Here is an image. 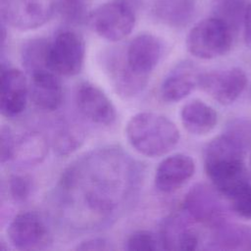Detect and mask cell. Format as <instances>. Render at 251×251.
Returning <instances> with one entry per match:
<instances>
[{
	"mask_svg": "<svg viewBox=\"0 0 251 251\" xmlns=\"http://www.w3.org/2000/svg\"><path fill=\"white\" fill-rule=\"evenodd\" d=\"M162 53L163 45L158 37L150 33H141L129 42L124 60L134 75L148 79L149 74L158 65Z\"/></svg>",
	"mask_w": 251,
	"mask_h": 251,
	"instance_id": "cell-11",
	"label": "cell"
},
{
	"mask_svg": "<svg viewBox=\"0 0 251 251\" xmlns=\"http://www.w3.org/2000/svg\"><path fill=\"white\" fill-rule=\"evenodd\" d=\"M56 12V0H0L2 23L19 30L45 25Z\"/></svg>",
	"mask_w": 251,
	"mask_h": 251,
	"instance_id": "cell-7",
	"label": "cell"
},
{
	"mask_svg": "<svg viewBox=\"0 0 251 251\" xmlns=\"http://www.w3.org/2000/svg\"><path fill=\"white\" fill-rule=\"evenodd\" d=\"M180 120L186 131L194 135H205L215 128L218 114L214 108L196 99L183 105Z\"/></svg>",
	"mask_w": 251,
	"mask_h": 251,
	"instance_id": "cell-19",
	"label": "cell"
},
{
	"mask_svg": "<svg viewBox=\"0 0 251 251\" xmlns=\"http://www.w3.org/2000/svg\"><path fill=\"white\" fill-rule=\"evenodd\" d=\"M152 12L162 24L171 27H184L194 17V0H154Z\"/></svg>",
	"mask_w": 251,
	"mask_h": 251,
	"instance_id": "cell-20",
	"label": "cell"
},
{
	"mask_svg": "<svg viewBox=\"0 0 251 251\" xmlns=\"http://www.w3.org/2000/svg\"><path fill=\"white\" fill-rule=\"evenodd\" d=\"M245 142L243 130L236 127L212 139L204 150L206 174L214 188L228 199L251 183Z\"/></svg>",
	"mask_w": 251,
	"mask_h": 251,
	"instance_id": "cell-2",
	"label": "cell"
},
{
	"mask_svg": "<svg viewBox=\"0 0 251 251\" xmlns=\"http://www.w3.org/2000/svg\"><path fill=\"white\" fill-rule=\"evenodd\" d=\"M109 243L104 238H89L77 245V250H107L109 249Z\"/></svg>",
	"mask_w": 251,
	"mask_h": 251,
	"instance_id": "cell-30",
	"label": "cell"
},
{
	"mask_svg": "<svg viewBox=\"0 0 251 251\" xmlns=\"http://www.w3.org/2000/svg\"><path fill=\"white\" fill-rule=\"evenodd\" d=\"M232 211L241 218L251 219V183L232 196L230 199Z\"/></svg>",
	"mask_w": 251,
	"mask_h": 251,
	"instance_id": "cell-28",
	"label": "cell"
},
{
	"mask_svg": "<svg viewBox=\"0 0 251 251\" xmlns=\"http://www.w3.org/2000/svg\"><path fill=\"white\" fill-rule=\"evenodd\" d=\"M91 0H56V12L60 18L72 25L89 22Z\"/></svg>",
	"mask_w": 251,
	"mask_h": 251,
	"instance_id": "cell-24",
	"label": "cell"
},
{
	"mask_svg": "<svg viewBox=\"0 0 251 251\" xmlns=\"http://www.w3.org/2000/svg\"><path fill=\"white\" fill-rule=\"evenodd\" d=\"M250 165H251V160H250Z\"/></svg>",
	"mask_w": 251,
	"mask_h": 251,
	"instance_id": "cell-32",
	"label": "cell"
},
{
	"mask_svg": "<svg viewBox=\"0 0 251 251\" xmlns=\"http://www.w3.org/2000/svg\"><path fill=\"white\" fill-rule=\"evenodd\" d=\"M7 234L19 250H39L51 242L50 230L43 218L33 211L19 213L10 223Z\"/></svg>",
	"mask_w": 251,
	"mask_h": 251,
	"instance_id": "cell-8",
	"label": "cell"
},
{
	"mask_svg": "<svg viewBox=\"0 0 251 251\" xmlns=\"http://www.w3.org/2000/svg\"><path fill=\"white\" fill-rule=\"evenodd\" d=\"M29 88L25 75L18 69L2 66L0 110L3 116L15 118L21 115L27 103Z\"/></svg>",
	"mask_w": 251,
	"mask_h": 251,
	"instance_id": "cell-13",
	"label": "cell"
},
{
	"mask_svg": "<svg viewBox=\"0 0 251 251\" xmlns=\"http://www.w3.org/2000/svg\"><path fill=\"white\" fill-rule=\"evenodd\" d=\"M243 34L246 45L251 49V3H249L247 13L245 16L243 25Z\"/></svg>",
	"mask_w": 251,
	"mask_h": 251,
	"instance_id": "cell-31",
	"label": "cell"
},
{
	"mask_svg": "<svg viewBox=\"0 0 251 251\" xmlns=\"http://www.w3.org/2000/svg\"><path fill=\"white\" fill-rule=\"evenodd\" d=\"M191 218L172 214L162 222L160 241L163 249L171 251H189L196 249L198 235L191 224Z\"/></svg>",
	"mask_w": 251,
	"mask_h": 251,
	"instance_id": "cell-15",
	"label": "cell"
},
{
	"mask_svg": "<svg viewBox=\"0 0 251 251\" xmlns=\"http://www.w3.org/2000/svg\"><path fill=\"white\" fill-rule=\"evenodd\" d=\"M75 103L79 112L94 124L108 126L116 121L114 104L102 89L91 82L84 81L78 85Z\"/></svg>",
	"mask_w": 251,
	"mask_h": 251,
	"instance_id": "cell-12",
	"label": "cell"
},
{
	"mask_svg": "<svg viewBox=\"0 0 251 251\" xmlns=\"http://www.w3.org/2000/svg\"><path fill=\"white\" fill-rule=\"evenodd\" d=\"M138 164L119 147L92 150L70 164L57 185L62 221L75 229H97L114 221L135 197Z\"/></svg>",
	"mask_w": 251,
	"mask_h": 251,
	"instance_id": "cell-1",
	"label": "cell"
},
{
	"mask_svg": "<svg viewBox=\"0 0 251 251\" xmlns=\"http://www.w3.org/2000/svg\"><path fill=\"white\" fill-rule=\"evenodd\" d=\"M84 57L85 44L81 35L75 30L64 29L50 41L47 67L60 75H75L83 67Z\"/></svg>",
	"mask_w": 251,
	"mask_h": 251,
	"instance_id": "cell-6",
	"label": "cell"
},
{
	"mask_svg": "<svg viewBox=\"0 0 251 251\" xmlns=\"http://www.w3.org/2000/svg\"><path fill=\"white\" fill-rule=\"evenodd\" d=\"M200 74L190 63H181L163 80L161 96L167 102H178L190 94L198 85Z\"/></svg>",
	"mask_w": 251,
	"mask_h": 251,
	"instance_id": "cell-17",
	"label": "cell"
},
{
	"mask_svg": "<svg viewBox=\"0 0 251 251\" xmlns=\"http://www.w3.org/2000/svg\"><path fill=\"white\" fill-rule=\"evenodd\" d=\"M32 190L31 178L26 175H13L9 180V192L16 202L25 201Z\"/></svg>",
	"mask_w": 251,
	"mask_h": 251,
	"instance_id": "cell-27",
	"label": "cell"
},
{
	"mask_svg": "<svg viewBox=\"0 0 251 251\" xmlns=\"http://www.w3.org/2000/svg\"><path fill=\"white\" fill-rule=\"evenodd\" d=\"M84 140L83 130L76 125L61 123L52 137V146L61 156L69 155L81 146Z\"/></svg>",
	"mask_w": 251,
	"mask_h": 251,
	"instance_id": "cell-22",
	"label": "cell"
},
{
	"mask_svg": "<svg viewBox=\"0 0 251 251\" xmlns=\"http://www.w3.org/2000/svg\"><path fill=\"white\" fill-rule=\"evenodd\" d=\"M126 135L131 147L147 157L165 155L179 140L176 124L154 112H142L132 116L126 124Z\"/></svg>",
	"mask_w": 251,
	"mask_h": 251,
	"instance_id": "cell-3",
	"label": "cell"
},
{
	"mask_svg": "<svg viewBox=\"0 0 251 251\" xmlns=\"http://www.w3.org/2000/svg\"><path fill=\"white\" fill-rule=\"evenodd\" d=\"M216 229L214 235V244L217 245V248H236L246 239H250V234L247 228L236 226H227L224 223L214 227Z\"/></svg>",
	"mask_w": 251,
	"mask_h": 251,
	"instance_id": "cell-25",
	"label": "cell"
},
{
	"mask_svg": "<svg viewBox=\"0 0 251 251\" xmlns=\"http://www.w3.org/2000/svg\"><path fill=\"white\" fill-rule=\"evenodd\" d=\"M15 144V135L12 130L7 126L1 127L0 132V158L1 163L10 162L13 156Z\"/></svg>",
	"mask_w": 251,
	"mask_h": 251,
	"instance_id": "cell-29",
	"label": "cell"
},
{
	"mask_svg": "<svg viewBox=\"0 0 251 251\" xmlns=\"http://www.w3.org/2000/svg\"><path fill=\"white\" fill-rule=\"evenodd\" d=\"M234 35L226 23L213 16L200 21L190 29L186 46L189 53L196 58L215 59L230 50Z\"/></svg>",
	"mask_w": 251,
	"mask_h": 251,
	"instance_id": "cell-4",
	"label": "cell"
},
{
	"mask_svg": "<svg viewBox=\"0 0 251 251\" xmlns=\"http://www.w3.org/2000/svg\"><path fill=\"white\" fill-rule=\"evenodd\" d=\"M198 85L218 103L229 105L244 91L247 76L239 68L212 71L200 74Z\"/></svg>",
	"mask_w": 251,
	"mask_h": 251,
	"instance_id": "cell-9",
	"label": "cell"
},
{
	"mask_svg": "<svg viewBox=\"0 0 251 251\" xmlns=\"http://www.w3.org/2000/svg\"><path fill=\"white\" fill-rule=\"evenodd\" d=\"M48 141L38 131H26L15 136L13 162L22 166H34L41 163L48 154Z\"/></svg>",
	"mask_w": 251,
	"mask_h": 251,
	"instance_id": "cell-18",
	"label": "cell"
},
{
	"mask_svg": "<svg viewBox=\"0 0 251 251\" xmlns=\"http://www.w3.org/2000/svg\"><path fill=\"white\" fill-rule=\"evenodd\" d=\"M218 193L212 187L198 183L186 193L183 210L191 220L215 227L225 222V211Z\"/></svg>",
	"mask_w": 251,
	"mask_h": 251,
	"instance_id": "cell-10",
	"label": "cell"
},
{
	"mask_svg": "<svg viewBox=\"0 0 251 251\" xmlns=\"http://www.w3.org/2000/svg\"><path fill=\"white\" fill-rule=\"evenodd\" d=\"M135 9L122 0L104 3L91 12L89 24L93 30L109 41H120L132 31L135 25Z\"/></svg>",
	"mask_w": 251,
	"mask_h": 251,
	"instance_id": "cell-5",
	"label": "cell"
},
{
	"mask_svg": "<svg viewBox=\"0 0 251 251\" xmlns=\"http://www.w3.org/2000/svg\"><path fill=\"white\" fill-rule=\"evenodd\" d=\"M56 75L48 69L30 74V96L34 105L41 110L55 111L62 104L63 87Z\"/></svg>",
	"mask_w": 251,
	"mask_h": 251,
	"instance_id": "cell-16",
	"label": "cell"
},
{
	"mask_svg": "<svg viewBox=\"0 0 251 251\" xmlns=\"http://www.w3.org/2000/svg\"><path fill=\"white\" fill-rule=\"evenodd\" d=\"M50 41L43 37L31 38L25 42L22 47V62L31 74L39 70L48 69L47 55ZM49 70V69H48Z\"/></svg>",
	"mask_w": 251,
	"mask_h": 251,
	"instance_id": "cell-23",
	"label": "cell"
},
{
	"mask_svg": "<svg viewBox=\"0 0 251 251\" xmlns=\"http://www.w3.org/2000/svg\"><path fill=\"white\" fill-rule=\"evenodd\" d=\"M195 172L193 159L185 154H174L164 159L156 169L155 186L164 193H171L189 180Z\"/></svg>",
	"mask_w": 251,
	"mask_h": 251,
	"instance_id": "cell-14",
	"label": "cell"
},
{
	"mask_svg": "<svg viewBox=\"0 0 251 251\" xmlns=\"http://www.w3.org/2000/svg\"><path fill=\"white\" fill-rule=\"evenodd\" d=\"M160 245V239L151 231L137 230L128 237L126 249L129 251H154L159 249Z\"/></svg>",
	"mask_w": 251,
	"mask_h": 251,
	"instance_id": "cell-26",
	"label": "cell"
},
{
	"mask_svg": "<svg viewBox=\"0 0 251 251\" xmlns=\"http://www.w3.org/2000/svg\"><path fill=\"white\" fill-rule=\"evenodd\" d=\"M248 6L247 0H216L213 16L226 23L236 34L243 27Z\"/></svg>",
	"mask_w": 251,
	"mask_h": 251,
	"instance_id": "cell-21",
	"label": "cell"
}]
</instances>
